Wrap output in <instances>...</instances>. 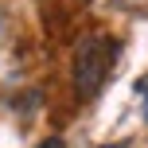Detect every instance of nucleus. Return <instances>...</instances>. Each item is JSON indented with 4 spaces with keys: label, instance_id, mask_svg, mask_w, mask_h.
<instances>
[{
    "label": "nucleus",
    "instance_id": "f257e3e1",
    "mask_svg": "<svg viewBox=\"0 0 148 148\" xmlns=\"http://www.w3.org/2000/svg\"><path fill=\"white\" fill-rule=\"evenodd\" d=\"M113 51L117 43L113 39H101V35H86L74 51V90H78L82 101L97 97V90L105 86V74L113 66Z\"/></svg>",
    "mask_w": 148,
    "mask_h": 148
},
{
    "label": "nucleus",
    "instance_id": "7ed1b4c3",
    "mask_svg": "<svg viewBox=\"0 0 148 148\" xmlns=\"http://www.w3.org/2000/svg\"><path fill=\"white\" fill-rule=\"evenodd\" d=\"M35 148H66V144H62L59 136H47V140H43V144H35Z\"/></svg>",
    "mask_w": 148,
    "mask_h": 148
},
{
    "label": "nucleus",
    "instance_id": "20e7f679",
    "mask_svg": "<svg viewBox=\"0 0 148 148\" xmlns=\"http://www.w3.org/2000/svg\"><path fill=\"white\" fill-rule=\"evenodd\" d=\"M105 148H125V144H105Z\"/></svg>",
    "mask_w": 148,
    "mask_h": 148
},
{
    "label": "nucleus",
    "instance_id": "f03ea898",
    "mask_svg": "<svg viewBox=\"0 0 148 148\" xmlns=\"http://www.w3.org/2000/svg\"><path fill=\"white\" fill-rule=\"evenodd\" d=\"M136 94L144 97V121H148V74H144L140 82H136Z\"/></svg>",
    "mask_w": 148,
    "mask_h": 148
}]
</instances>
